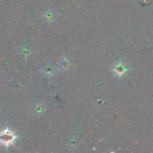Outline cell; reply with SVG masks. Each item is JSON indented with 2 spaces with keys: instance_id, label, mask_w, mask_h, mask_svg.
I'll use <instances>...</instances> for the list:
<instances>
[{
  "instance_id": "6da1fadb",
  "label": "cell",
  "mask_w": 153,
  "mask_h": 153,
  "mask_svg": "<svg viewBox=\"0 0 153 153\" xmlns=\"http://www.w3.org/2000/svg\"><path fill=\"white\" fill-rule=\"evenodd\" d=\"M14 138H15V136H14L13 133L9 130H4V131L1 132V134H0V143L4 145H9L11 143H13L14 141Z\"/></svg>"
},
{
  "instance_id": "7a4b0ae2",
  "label": "cell",
  "mask_w": 153,
  "mask_h": 153,
  "mask_svg": "<svg viewBox=\"0 0 153 153\" xmlns=\"http://www.w3.org/2000/svg\"><path fill=\"white\" fill-rule=\"evenodd\" d=\"M43 73L46 76H52L56 73V68L52 65H48L43 67Z\"/></svg>"
},
{
  "instance_id": "3957f363",
  "label": "cell",
  "mask_w": 153,
  "mask_h": 153,
  "mask_svg": "<svg viewBox=\"0 0 153 153\" xmlns=\"http://www.w3.org/2000/svg\"><path fill=\"white\" fill-rule=\"evenodd\" d=\"M55 15L53 13L52 11H47L45 13H44V19H46L48 22H52L55 20Z\"/></svg>"
},
{
  "instance_id": "277c9868",
  "label": "cell",
  "mask_w": 153,
  "mask_h": 153,
  "mask_svg": "<svg viewBox=\"0 0 153 153\" xmlns=\"http://www.w3.org/2000/svg\"><path fill=\"white\" fill-rule=\"evenodd\" d=\"M58 65H59V68L62 69V70H65V69L69 68V62L65 58H63L62 60H60Z\"/></svg>"
}]
</instances>
